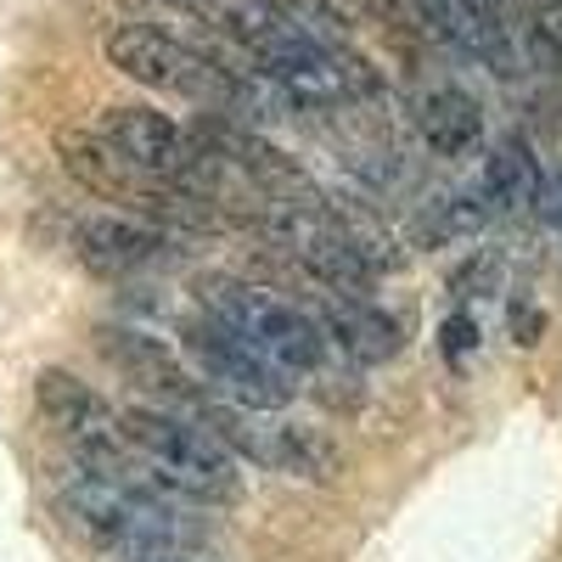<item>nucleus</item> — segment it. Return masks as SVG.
<instances>
[{"label":"nucleus","mask_w":562,"mask_h":562,"mask_svg":"<svg viewBox=\"0 0 562 562\" xmlns=\"http://www.w3.org/2000/svg\"><path fill=\"white\" fill-rule=\"evenodd\" d=\"M63 512L90 546H102L124 562L175 557V546L192 540V524L169 506V490L108 479V473H97V467H79V473L63 484Z\"/></svg>","instance_id":"f257e3e1"},{"label":"nucleus","mask_w":562,"mask_h":562,"mask_svg":"<svg viewBox=\"0 0 562 562\" xmlns=\"http://www.w3.org/2000/svg\"><path fill=\"white\" fill-rule=\"evenodd\" d=\"M119 434H124V445L158 473V484H164L169 495L209 501V506H225V501L243 495L237 456H231L198 416L169 411V405H164V411L130 405V411H119Z\"/></svg>","instance_id":"f03ea898"},{"label":"nucleus","mask_w":562,"mask_h":562,"mask_svg":"<svg viewBox=\"0 0 562 562\" xmlns=\"http://www.w3.org/2000/svg\"><path fill=\"white\" fill-rule=\"evenodd\" d=\"M203 310L231 321L259 355H270L281 371H288V378H315L321 360H326V333H321L315 315H304L299 304L276 299L265 288H248V281H237V276L203 281Z\"/></svg>","instance_id":"7ed1b4c3"},{"label":"nucleus","mask_w":562,"mask_h":562,"mask_svg":"<svg viewBox=\"0 0 562 562\" xmlns=\"http://www.w3.org/2000/svg\"><path fill=\"white\" fill-rule=\"evenodd\" d=\"M180 338H186V355H192L198 366V378L220 394V400H237L248 411H281L293 400V378L281 371L270 355H259L237 326L220 321L214 310L192 315L180 326Z\"/></svg>","instance_id":"20e7f679"},{"label":"nucleus","mask_w":562,"mask_h":562,"mask_svg":"<svg viewBox=\"0 0 562 562\" xmlns=\"http://www.w3.org/2000/svg\"><path fill=\"white\" fill-rule=\"evenodd\" d=\"M97 135L119 158H130L135 169H147L158 180H175V186H186V192H198V198L214 192V180L225 169L198 135H186L175 119H164L153 108H108Z\"/></svg>","instance_id":"39448f33"},{"label":"nucleus","mask_w":562,"mask_h":562,"mask_svg":"<svg viewBox=\"0 0 562 562\" xmlns=\"http://www.w3.org/2000/svg\"><path fill=\"white\" fill-rule=\"evenodd\" d=\"M108 63L147 85V90H175V97H192V102H220L225 97V63H209L198 57L192 45L169 40L164 29H147V23H124L108 34Z\"/></svg>","instance_id":"423d86ee"},{"label":"nucleus","mask_w":562,"mask_h":562,"mask_svg":"<svg viewBox=\"0 0 562 562\" xmlns=\"http://www.w3.org/2000/svg\"><path fill=\"white\" fill-rule=\"evenodd\" d=\"M97 344H102V355L124 371L135 389L158 394L169 411H186V416H192V411L214 394V389L198 378V371H186V366L164 349V338H153V333H135V326H102Z\"/></svg>","instance_id":"0eeeda50"},{"label":"nucleus","mask_w":562,"mask_h":562,"mask_svg":"<svg viewBox=\"0 0 562 562\" xmlns=\"http://www.w3.org/2000/svg\"><path fill=\"white\" fill-rule=\"evenodd\" d=\"M74 254H79L85 270H97L108 281H124V276H140V270H153V265L169 259V231L102 214V220H85L74 231Z\"/></svg>","instance_id":"6e6552de"},{"label":"nucleus","mask_w":562,"mask_h":562,"mask_svg":"<svg viewBox=\"0 0 562 562\" xmlns=\"http://www.w3.org/2000/svg\"><path fill=\"white\" fill-rule=\"evenodd\" d=\"M34 400H40V416L74 445V456L90 450V445L119 439V411H113L97 389H85L74 371H57V366H52V371H40Z\"/></svg>","instance_id":"1a4fd4ad"},{"label":"nucleus","mask_w":562,"mask_h":562,"mask_svg":"<svg viewBox=\"0 0 562 562\" xmlns=\"http://www.w3.org/2000/svg\"><path fill=\"white\" fill-rule=\"evenodd\" d=\"M321 333H326V344H333L338 355H349L360 366H378V360H389L400 349V321L383 315L371 299L333 293V304L321 310Z\"/></svg>","instance_id":"9d476101"},{"label":"nucleus","mask_w":562,"mask_h":562,"mask_svg":"<svg viewBox=\"0 0 562 562\" xmlns=\"http://www.w3.org/2000/svg\"><path fill=\"white\" fill-rule=\"evenodd\" d=\"M422 18H428V29L439 40H450L461 57H473V63H490V68H512V40H506V23L479 12L473 0H416Z\"/></svg>","instance_id":"9b49d317"},{"label":"nucleus","mask_w":562,"mask_h":562,"mask_svg":"<svg viewBox=\"0 0 562 562\" xmlns=\"http://www.w3.org/2000/svg\"><path fill=\"white\" fill-rule=\"evenodd\" d=\"M540 158L524 135H506L501 147L484 158V175H479V192L495 214H524L535 209V192H540Z\"/></svg>","instance_id":"f8f14e48"},{"label":"nucleus","mask_w":562,"mask_h":562,"mask_svg":"<svg viewBox=\"0 0 562 562\" xmlns=\"http://www.w3.org/2000/svg\"><path fill=\"white\" fill-rule=\"evenodd\" d=\"M416 124H422V140H428V153H439V158H467V153L479 147V135H484V113H479V102L467 97V90H456V85L428 90V97H422Z\"/></svg>","instance_id":"ddd939ff"},{"label":"nucleus","mask_w":562,"mask_h":562,"mask_svg":"<svg viewBox=\"0 0 562 562\" xmlns=\"http://www.w3.org/2000/svg\"><path fill=\"white\" fill-rule=\"evenodd\" d=\"M529 57H535V68H562V7H540L535 12V23H529Z\"/></svg>","instance_id":"4468645a"},{"label":"nucleus","mask_w":562,"mask_h":562,"mask_svg":"<svg viewBox=\"0 0 562 562\" xmlns=\"http://www.w3.org/2000/svg\"><path fill=\"white\" fill-rule=\"evenodd\" d=\"M439 349H445L450 366H461L467 355L479 349V315H473V310H450L445 326H439Z\"/></svg>","instance_id":"2eb2a0df"},{"label":"nucleus","mask_w":562,"mask_h":562,"mask_svg":"<svg viewBox=\"0 0 562 562\" xmlns=\"http://www.w3.org/2000/svg\"><path fill=\"white\" fill-rule=\"evenodd\" d=\"M512 333H518V344H540L546 315H540L535 304H512Z\"/></svg>","instance_id":"dca6fc26"},{"label":"nucleus","mask_w":562,"mask_h":562,"mask_svg":"<svg viewBox=\"0 0 562 562\" xmlns=\"http://www.w3.org/2000/svg\"><path fill=\"white\" fill-rule=\"evenodd\" d=\"M164 7H180V12H192V18H203V7H209V0H164Z\"/></svg>","instance_id":"f3484780"},{"label":"nucleus","mask_w":562,"mask_h":562,"mask_svg":"<svg viewBox=\"0 0 562 562\" xmlns=\"http://www.w3.org/2000/svg\"><path fill=\"white\" fill-rule=\"evenodd\" d=\"M147 562H180V557H147Z\"/></svg>","instance_id":"a211bd4d"},{"label":"nucleus","mask_w":562,"mask_h":562,"mask_svg":"<svg viewBox=\"0 0 562 562\" xmlns=\"http://www.w3.org/2000/svg\"><path fill=\"white\" fill-rule=\"evenodd\" d=\"M546 7H562V0H546Z\"/></svg>","instance_id":"6ab92c4d"}]
</instances>
